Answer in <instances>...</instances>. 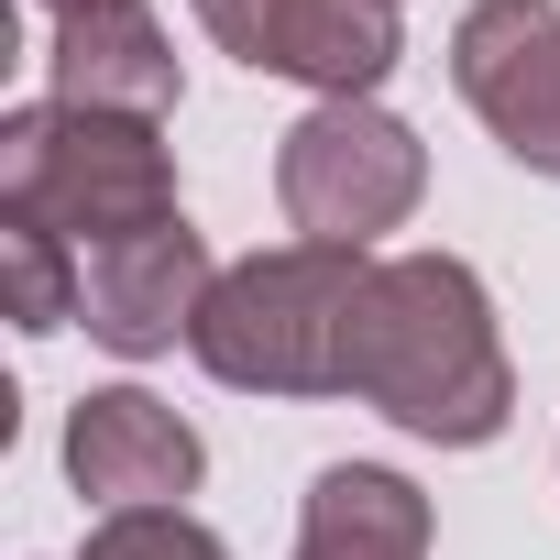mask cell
I'll use <instances>...</instances> for the list:
<instances>
[{
  "instance_id": "6da1fadb",
  "label": "cell",
  "mask_w": 560,
  "mask_h": 560,
  "mask_svg": "<svg viewBox=\"0 0 560 560\" xmlns=\"http://www.w3.org/2000/svg\"><path fill=\"white\" fill-rule=\"evenodd\" d=\"M352 407H374L385 429L429 440V451H483L516 418V374L494 341V298L462 253H385L363 319H352Z\"/></svg>"
},
{
  "instance_id": "7a4b0ae2",
  "label": "cell",
  "mask_w": 560,
  "mask_h": 560,
  "mask_svg": "<svg viewBox=\"0 0 560 560\" xmlns=\"http://www.w3.org/2000/svg\"><path fill=\"white\" fill-rule=\"evenodd\" d=\"M374 287V253L341 242H275L253 264H220V287L198 308V363L242 396H341L352 374V319Z\"/></svg>"
},
{
  "instance_id": "3957f363",
  "label": "cell",
  "mask_w": 560,
  "mask_h": 560,
  "mask_svg": "<svg viewBox=\"0 0 560 560\" xmlns=\"http://www.w3.org/2000/svg\"><path fill=\"white\" fill-rule=\"evenodd\" d=\"M0 220H34V231L78 242V264H89V253H110L132 231L187 220L176 209V154H165L154 121L23 100L0 121Z\"/></svg>"
},
{
  "instance_id": "277c9868",
  "label": "cell",
  "mask_w": 560,
  "mask_h": 560,
  "mask_svg": "<svg viewBox=\"0 0 560 560\" xmlns=\"http://www.w3.org/2000/svg\"><path fill=\"white\" fill-rule=\"evenodd\" d=\"M275 198H287L298 242L374 253L418 198H429V143L385 100H319L287 143H275Z\"/></svg>"
},
{
  "instance_id": "5b68a950",
  "label": "cell",
  "mask_w": 560,
  "mask_h": 560,
  "mask_svg": "<svg viewBox=\"0 0 560 560\" xmlns=\"http://www.w3.org/2000/svg\"><path fill=\"white\" fill-rule=\"evenodd\" d=\"M187 12L253 78H298L319 100H374L407 56L396 0H187Z\"/></svg>"
},
{
  "instance_id": "8992f818",
  "label": "cell",
  "mask_w": 560,
  "mask_h": 560,
  "mask_svg": "<svg viewBox=\"0 0 560 560\" xmlns=\"http://www.w3.org/2000/svg\"><path fill=\"white\" fill-rule=\"evenodd\" d=\"M451 89L527 176H560V0H472L451 23Z\"/></svg>"
},
{
  "instance_id": "52a82bcc",
  "label": "cell",
  "mask_w": 560,
  "mask_h": 560,
  "mask_svg": "<svg viewBox=\"0 0 560 560\" xmlns=\"http://www.w3.org/2000/svg\"><path fill=\"white\" fill-rule=\"evenodd\" d=\"M209 287H220L209 242H198L187 220H165V231H132V242L89 253V275H78V319H89V341H100V352H121V363H154V352L198 341V308H209Z\"/></svg>"
},
{
  "instance_id": "ba28073f",
  "label": "cell",
  "mask_w": 560,
  "mask_h": 560,
  "mask_svg": "<svg viewBox=\"0 0 560 560\" xmlns=\"http://www.w3.org/2000/svg\"><path fill=\"white\" fill-rule=\"evenodd\" d=\"M198 472H209V451H198V429L165 396L89 385L67 407V483L89 505H176V494H198Z\"/></svg>"
},
{
  "instance_id": "9c48e42d",
  "label": "cell",
  "mask_w": 560,
  "mask_h": 560,
  "mask_svg": "<svg viewBox=\"0 0 560 560\" xmlns=\"http://www.w3.org/2000/svg\"><path fill=\"white\" fill-rule=\"evenodd\" d=\"M45 78H56L67 110H121V121H165L187 100L176 45H165V23L143 0H89V12H67L56 45H45Z\"/></svg>"
},
{
  "instance_id": "30bf717a",
  "label": "cell",
  "mask_w": 560,
  "mask_h": 560,
  "mask_svg": "<svg viewBox=\"0 0 560 560\" xmlns=\"http://www.w3.org/2000/svg\"><path fill=\"white\" fill-rule=\"evenodd\" d=\"M287 560H429V494L385 462H330L298 505Z\"/></svg>"
},
{
  "instance_id": "8fae6325",
  "label": "cell",
  "mask_w": 560,
  "mask_h": 560,
  "mask_svg": "<svg viewBox=\"0 0 560 560\" xmlns=\"http://www.w3.org/2000/svg\"><path fill=\"white\" fill-rule=\"evenodd\" d=\"M78 242H56V231H34V220H0V308H12V330H67L78 319V275L89 264H67Z\"/></svg>"
},
{
  "instance_id": "7c38bea8",
  "label": "cell",
  "mask_w": 560,
  "mask_h": 560,
  "mask_svg": "<svg viewBox=\"0 0 560 560\" xmlns=\"http://www.w3.org/2000/svg\"><path fill=\"white\" fill-rule=\"evenodd\" d=\"M78 560H231V549H220V527H198L187 505H110Z\"/></svg>"
}]
</instances>
